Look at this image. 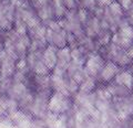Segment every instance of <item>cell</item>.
<instances>
[{"label":"cell","mask_w":133,"mask_h":128,"mask_svg":"<svg viewBox=\"0 0 133 128\" xmlns=\"http://www.w3.org/2000/svg\"><path fill=\"white\" fill-rule=\"evenodd\" d=\"M73 105L72 97L61 92L51 93L48 101V111L57 115H65L71 110Z\"/></svg>","instance_id":"1"},{"label":"cell","mask_w":133,"mask_h":128,"mask_svg":"<svg viewBox=\"0 0 133 128\" xmlns=\"http://www.w3.org/2000/svg\"><path fill=\"white\" fill-rule=\"evenodd\" d=\"M45 42L48 45H52L57 49L68 45V32L62 29L58 20H55L47 26Z\"/></svg>","instance_id":"2"},{"label":"cell","mask_w":133,"mask_h":128,"mask_svg":"<svg viewBox=\"0 0 133 128\" xmlns=\"http://www.w3.org/2000/svg\"><path fill=\"white\" fill-rule=\"evenodd\" d=\"M111 42L115 45L128 50L133 44V27L130 24L120 27L111 35Z\"/></svg>","instance_id":"3"},{"label":"cell","mask_w":133,"mask_h":128,"mask_svg":"<svg viewBox=\"0 0 133 128\" xmlns=\"http://www.w3.org/2000/svg\"><path fill=\"white\" fill-rule=\"evenodd\" d=\"M18 60L3 50L0 53V80H8L14 76Z\"/></svg>","instance_id":"4"},{"label":"cell","mask_w":133,"mask_h":128,"mask_svg":"<svg viewBox=\"0 0 133 128\" xmlns=\"http://www.w3.org/2000/svg\"><path fill=\"white\" fill-rule=\"evenodd\" d=\"M104 63H105V60L103 59L98 52L90 53V54L88 55V57H87V60H85L84 70L89 75L98 78Z\"/></svg>","instance_id":"5"},{"label":"cell","mask_w":133,"mask_h":128,"mask_svg":"<svg viewBox=\"0 0 133 128\" xmlns=\"http://www.w3.org/2000/svg\"><path fill=\"white\" fill-rule=\"evenodd\" d=\"M121 67L118 64H115L112 61H105L104 65L101 70V72L99 74V81L103 84H110L111 82H113L114 77L116 76V74L120 72Z\"/></svg>","instance_id":"6"},{"label":"cell","mask_w":133,"mask_h":128,"mask_svg":"<svg viewBox=\"0 0 133 128\" xmlns=\"http://www.w3.org/2000/svg\"><path fill=\"white\" fill-rule=\"evenodd\" d=\"M113 82L121 86H124L130 92H133V73L131 70H120Z\"/></svg>","instance_id":"7"},{"label":"cell","mask_w":133,"mask_h":128,"mask_svg":"<svg viewBox=\"0 0 133 128\" xmlns=\"http://www.w3.org/2000/svg\"><path fill=\"white\" fill-rule=\"evenodd\" d=\"M57 52H58V49L52 47V45H47L42 52V60L51 71L57 65V61H58Z\"/></svg>","instance_id":"8"},{"label":"cell","mask_w":133,"mask_h":128,"mask_svg":"<svg viewBox=\"0 0 133 128\" xmlns=\"http://www.w3.org/2000/svg\"><path fill=\"white\" fill-rule=\"evenodd\" d=\"M98 87V78L89 75L88 73L79 83V91L84 93H93Z\"/></svg>","instance_id":"9"},{"label":"cell","mask_w":133,"mask_h":128,"mask_svg":"<svg viewBox=\"0 0 133 128\" xmlns=\"http://www.w3.org/2000/svg\"><path fill=\"white\" fill-rule=\"evenodd\" d=\"M52 9H53V14H55L56 20L63 18L66 14V12H68L63 0H52Z\"/></svg>","instance_id":"10"},{"label":"cell","mask_w":133,"mask_h":128,"mask_svg":"<svg viewBox=\"0 0 133 128\" xmlns=\"http://www.w3.org/2000/svg\"><path fill=\"white\" fill-rule=\"evenodd\" d=\"M6 115H8L7 96L3 94H0V117H5Z\"/></svg>","instance_id":"11"},{"label":"cell","mask_w":133,"mask_h":128,"mask_svg":"<svg viewBox=\"0 0 133 128\" xmlns=\"http://www.w3.org/2000/svg\"><path fill=\"white\" fill-rule=\"evenodd\" d=\"M63 2L68 11L78 10L80 8V1L79 0H63Z\"/></svg>","instance_id":"12"},{"label":"cell","mask_w":133,"mask_h":128,"mask_svg":"<svg viewBox=\"0 0 133 128\" xmlns=\"http://www.w3.org/2000/svg\"><path fill=\"white\" fill-rule=\"evenodd\" d=\"M115 0H97L98 2V6L99 7H102V8H105L108 6H110L112 2H114Z\"/></svg>","instance_id":"13"},{"label":"cell","mask_w":133,"mask_h":128,"mask_svg":"<svg viewBox=\"0 0 133 128\" xmlns=\"http://www.w3.org/2000/svg\"><path fill=\"white\" fill-rule=\"evenodd\" d=\"M3 50H5V48H3V42H2V40L0 39V53H1Z\"/></svg>","instance_id":"14"},{"label":"cell","mask_w":133,"mask_h":128,"mask_svg":"<svg viewBox=\"0 0 133 128\" xmlns=\"http://www.w3.org/2000/svg\"><path fill=\"white\" fill-rule=\"evenodd\" d=\"M3 32H5V30H3V29H2V27L0 26V35H1V34L3 33Z\"/></svg>","instance_id":"15"}]
</instances>
